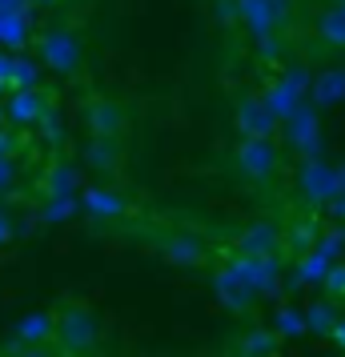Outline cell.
<instances>
[{"label": "cell", "mask_w": 345, "mask_h": 357, "mask_svg": "<svg viewBox=\"0 0 345 357\" xmlns=\"http://www.w3.org/2000/svg\"><path fill=\"white\" fill-rule=\"evenodd\" d=\"M52 337L61 341L65 354H93L100 345V317L84 301H65L52 313Z\"/></svg>", "instance_id": "1"}, {"label": "cell", "mask_w": 345, "mask_h": 357, "mask_svg": "<svg viewBox=\"0 0 345 357\" xmlns=\"http://www.w3.org/2000/svg\"><path fill=\"white\" fill-rule=\"evenodd\" d=\"M233 125L241 132V141H273L281 129L277 113L269 109V100L261 93H249V97L237 100V109H233Z\"/></svg>", "instance_id": "2"}, {"label": "cell", "mask_w": 345, "mask_h": 357, "mask_svg": "<svg viewBox=\"0 0 345 357\" xmlns=\"http://www.w3.org/2000/svg\"><path fill=\"white\" fill-rule=\"evenodd\" d=\"M36 52H40V61L52 73H77L81 56H84V45H81V36L68 33V29H49V33L36 36Z\"/></svg>", "instance_id": "3"}, {"label": "cell", "mask_w": 345, "mask_h": 357, "mask_svg": "<svg viewBox=\"0 0 345 357\" xmlns=\"http://www.w3.org/2000/svg\"><path fill=\"white\" fill-rule=\"evenodd\" d=\"M289 0H237V20L245 24L257 40L277 36V29L289 20Z\"/></svg>", "instance_id": "4"}, {"label": "cell", "mask_w": 345, "mask_h": 357, "mask_svg": "<svg viewBox=\"0 0 345 357\" xmlns=\"http://www.w3.org/2000/svg\"><path fill=\"white\" fill-rule=\"evenodd\" d=\"M233 165L249 181H269L281 169V149H277V141H237Z\"/></svg>", "instance_id": "5"}, {"label": "cell", "mask_w": 345, "mask_h": 357, "mask_svg": "<svg viewBox=\"0 0 345 357\" xmlns=\"http://www.w3.org/2000/svg\"><path fill=\"white\" fill-rule=\"evenodd\" d=\"M81 121L93 137H113L116 141L121 132L129 129V109H125V100H116V97H89Z\"/></svg>", "instance_id": "6"}, {"label": "cell", "mask_w": 345, "mask_h": 357, "mask_svg": "<svg viewBox=\"0 0 345 357\" xmlns=\"http://www.w3.org/2000/svg\"><path fill=\"white\" fill-rule=\"evenodd\" d=\"M305 89H309V73H305V68H289L277 84H269V89H265L261 97L269 100V109H273L277 121L285 125V121L301 109V93H305Z\"/></svg>", "instance_id": "7"}, {"label": "cell", "mask_w": 345, "mask_h": 357, "mask_svg": "<svg viewBox=\"0 0 345 357\" xmlns=\"http://www.w3.org/2000/svg\"><path fill=\"white\" fill-rule=\"evenodd\" d=\"M161 257L169 265H177V269H201L209 261V249H205V241H201L197 233L177 229V233H169L161 241Z\"/></svg>", "instance_id": "8"}, {"label": "cell", "mask_w": 345, "mask_h": 357, "mask_svg": "<svg viewBox=\"0 0 345 357\" xmlns=\"http://www.w3.org/2000/svg\"><path fill=\"white\" fill-rule=\"evenodd\" d=\"M49 97L40 93V89H17V93H8V100H4V116H8V125H17V129H33V125H40L45 116H49Z\"/></svg>", "instance_id": "9"}, {"label": "cell", "mask_w": 345, "mask_h": 357, "mask_svg": "<svg viewBox=\"0 0 345 357\" xmlns=\"http://www.w3.org/2000/svg\"><path fill=\"white\" fill-rule=\"evenodd\" d=\"M281 225L277 221H269V217H257V221H249L241 233H237V249L249 253V257H277L281 249Z\"/></svg>", "instance_id": "10"}, {"label": "cell", "mask_w": 345, "mask_h": 357, "mask_svg": "<svg viewBox=\"0 0 345 357\" xmlns=\"http://www.w3.org/2000/svg\"><path fill=\"white\" fill-rule=\"evenodd\" d=\"M229 269L241 277L253 293H269L273 285H277L281 261L277 257H249V253H237V257L229 261Z\"/></svg>", "instance_id": "11"}, {"label": "cell", "mask_w": 345, "mask_h": 357, "mask_svg": "<svg viewBox=\"0 0 345 357\" xmlns=\"http://www.w3.org/2000/svg\"><path fill=\"white\" fill-rule=\"evenodd\" d=\"M81 209L89 217H97V221H113V217H125L129 213V197L121 193V189L97 185V189H84L81 193Z\"/></svg>", "instance_id": "12"}, {"label": "cell", "mask_w": 345, "mask_h": 357, "mask_svg": "<svg viewBox=\"0 0 345 357\" xmlns=\"http://www.w3.org/2000/svg\"><path fill=\"white\" fill-rule=\"evenodd\" d=\"M213 293L221 297V305L229 309V313H245V309L253 305V297H257V293L249 289V285L241 281V277L233 273L229 265L213 273Z\"/></svg>", "instance_id": "13"}, {"label": "cell", "mask_w": 345, "mask_h": 357, "mask_svg": "<svg viewBox=\"0 0 345 357\" xmlns=\"http://www.w3.org/2000/svg\"><path fill=\"white\" fill-rule=\"evenodd\" d=\"M289 137H293V149L297 153H305L309 161H317V145H321V132H317V116H313V109H297L289 121Z\"/></svg>", "instance_id": "14"}, {"label": "cell", "mask_w": 345, "mask_h": 357, "mask_svg": "<svg viewBox=\"0 0 345 357\" xmlns=\"http://www.w3.org/2000/svg\"><path fill=\"white\" fill-rule=\"evenodd\" d=\"M301 189H305V197H313V201H325V197L337 193V173L321 161H305L301 165Z\"/></svg>", "instance_id": "15"}, {"label": "cell", "mask_w": 345, "mask_h": 357, "mask_svg": "<svg viewBox=\"0 0 345 357\" xmlns=\"http://www.w3.org/2000/svg\"><path fill=\"white\" fill-rule=\"evenodd\" d=\"M317 36L329 49H345V4H329L317 17Z\"/></svg>", "instance_id": "16"}, {"label": "cell", "mask_w": 345, "mask_h": 357, "mask_svg": "<svg viewBox=\"0 0 345 357\" xmlns=\"http://www.w3.org/2000/svg\"><path fill=\"white\" fill-rule=\"evenodd\" d=\"M84 161L93 165L97 173L116 169V165H121V141H113V137H93L89 149H84Z\"/></svg>", "instance_id": "17"}, {"label": "cell", "mask_w": 345, "mask_h": 357, "mask_svg": "<svg viewBox=\"0 0 345 357\" xmlns=\"http://www.w3.org/2000/svg\"><path fill=\"white\" fill-rule=\"evenodd\" d=\"M313 100L317 105H342L345 100V68H325L313 81Z\"/></svg>", "instance_id": "18"}, {"label": "cell", "mask_w": 345, "mask_h": 357, "mask_svg": "<svg viewBox=\"0 0 345 357\" xmlns=\"http://www.w3.org/2000/svg\"><path fill=\"white\" fill-rule=\"evenodd\" d=\"M52 337V313H33V317H24L17 325V345H45Z\"/></svg>", "instance_id": "19"}, {"label": "cell", "mask_w": 345, "mask_h": 357, "mask_svg": "<svg viewBox=\"0 0 345 357\" xmlns=\"http://www.w3.org/2000/svg\"><path fill=\"white\" fill-rule=\"evenodd\" d=\"M8 84L17 89H40V65L24 61V56H8Z\"/></svg>", "instance_id": "20"}, {"label": "cell", "mask_w": 345, "mask_h": 357, "mask_svg": "<svg viewBox=\"0 0 345 357\" xmlns=\"http://www.w3.org/2000/svg\"><path fill=\"white\" fill-rule=\"evenodd\" d=\"M273 349H277V337L269 329H253L241 341V357H273Z\"/></svg>", "instance_id": "21"}, {"label": "cell", "mask_w": 345, "mask_h": 357, "mask_svg": "<svg viewBox=\"0 0 345 357\" xmlns=\"http://www.w3.org/2000/svg\"><path fill=\"white\" fill-rule=\"evenodd\" d=\"M72 213H77V201H72V197H56L52 209H45V221H65Z\"/></svg>", "instance_id": "22"}, {"label": "cell", "mask_w": 345, "mask_h": 357, "mask_svg": "<svg viewBox=\"0 0 345 357\" xmlns=\"http://www.w3.org/2000/svg\"><path fill=\"white\" fill-rule=\"evenodd\" d=\"M17 185V165H13V157H0V193H8Z\"/></svg>", "instance_id": "23"}, {"label": "cell", "mask_w": 345, "mask_h": 357, "mask_svg": "<svg viewBox=\"0 0 345 357\" xmlns=\"http://www.w3.org/2000/svg\"><path fill=\"white\" fill-rule=\"evenodd\" d=\"M321 265H325V253H313V257H305V261H301V277H321V273H325Z\"/></svg>", "instance_id": "24"}, {"label": "cell", "mask_w": 345, "mask_h": 357, "mask_svg": "<svg viewBox=\"0 0 345 357\" xmlns=\"http://www.w3.org/2000/svg\"><path fill=\"white\" fill-rule=\"evenodd\" d=\"M13 357H52L49 349H45V345H29V349H24V345H17V354Z\"/></svg>", "instance_id": "25"}, {"label": "cell", "mask_w": 345, "mask_h": 357, "mask_svg": "<svg viewBox=\"0 0 345 357\" xmlns=\"http://www.w3.org/2000/svg\"><path fill=\"white\" fill-rule=\"evenodd\" d=\"M13 149H17V141H13V137H8V132L0 129V157H8V153H13Z\"/></svg>", "instance_id": "26"}, {"label": "cell", "mask_w": 345, "mask_h": 357, "mask_svg": "<svg viewBox=\"0 0 345 357\" xmlns=\"http://www.w3.org/2000/svg\"><path fill=\"white\" fill-rule=\"evenodd\" d=\"M0 241H8V225L4 221H0Z\"/></svg>", "instance_id": "27"}, {"label": "cell", "mask_w": 345, "mask_h": 357, "mask_svg": "<svg viewBox=\"0 0 345 357\" xmlns=\"http://www.w3.org/2000/svg\"><path fill=\"white\" fill-rule=\"evenodd\" d=\"M337 341H342V345H345V325H342V329H337Z\"/></svg>", "instance_id": "28"}, {"label": "cell", "mask_w": 345, "mask_h": 357, "mask_svg": "<svg viewBox=\"0 0 345 357\" xmlns=\"http://www.w3.org/2000/svg\"><path fill=\"white\" fill-rule=\"evenodd\" d=\"M4 121H8V116H4V105H0V129H4Z\"/></svg>", "instance_id": "29"}, {"label": "cell", "mask_w": 345, "mask_h": 357, "mask_svg": "<svg viewBox=\"0 0 345 357\" xmlns=\"http://www.w3.org/2000/svg\"><path fill=\"white\" fill-rule=\"evenodd\" d=\"M33 4H56V0H33Z\"/></svg>", "instance_id": "30"}, {"label": "cell", "mask_w": 345, "mask_h": 357, "mask_svg": "<svg viewBox=\"0 0 345 357\" xmlns=\"http://www.w3.org/2000/svg\"><path fill=\"white\" fill-rule=\"evenodd\" d=\"M237 357H241V354H237Z\"/></svg>", "instance_id": "31"}]
</instances>
